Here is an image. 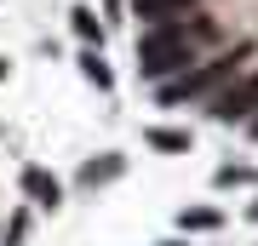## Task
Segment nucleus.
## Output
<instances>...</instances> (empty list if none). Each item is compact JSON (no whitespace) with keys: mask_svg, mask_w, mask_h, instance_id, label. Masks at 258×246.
<instances>
[{"mask_svg":"<svg viewBox=\"0 0 258 246\" xmlns=\"http://www.w3.org/2000/svg\"><path fill=\"white\" fill-rule=\"evenodd\" d=\"M218 40V23L207 18V12H195V18H161L149 35H138V74L149 80H161V74H172L178 63H189L201 46Z\"/></svg>","mask_w":258,"mask_h":246,"instance_id":"1","label":"nucleus"},{"mask_svg":"<svg viewBox=\"0 0 258 246\" xmlns=\"http://www.w3.org/2000/svg\"><path fill=\"white\" fill-rule=\"evenodd\" d=\"M247 52H252V46H235V52H224V57H212V63H207L201 74H189V80H178V86H166L161 98H166V103H178V98H189V92H207V86H218L224 74H235V69H241V57H247Z\"/></svg>","mask_w":258,"mask_h":246,"instance_id":"2","label":"nucleus"},{"mask_svg":"<svg viewBox=\"0 0 258 246\" xmlns=\"http://www.w3.org/2000/svg\"><path fill=\"white\" fill-rule=\"evenodd\" d=\"M252 103H258V74H241L230 92H218V98H212V115H218V120H247Z\"/></svg>","mask_w":258,"mask_h":246,"instance_id":"3","label":"nucleus"},{"mask_svg":"<svg viewBox=\"0 0 258 246\" xmlns=\"http://www.w3.org/2000/svg\"><path fill=\"white\" fill-rule=\"evenodd\" d=\"M23 189L35 195L40 206H57V178H46V172H23Z\"/></svg>","mask_w":258,"mask_h":246,"instance_id":"4","label":"nucleus"},{"mask_svg":"<svg viewBox=\"0 0 258 246\" xmlns=\"http://www.w3.org/2000/svg\"><path fill=\"white\" fill-rule=\"evenodd\" d=\"M132 6H138V18H155L161 23V18H172V12H184L189 0H132Z\"/></svg>","mask_w":258,"mask_h":246,"instance_id":"5","label":"nucleus"},{"mask_svg":"<svg viewBox=\"0 0 258 246\" xmlns=\"http://www.w3.org/2000/svg\"><path fill=\"white\" fill-rule=\"evenodd\" d=\"M149 143H155V149H189V132H172V126H155V132H149Z\"/></svg>","mask_w":258,"mask_h":246,"instance_id":"6","label":"nucleus"},{"mask_svg":"<svg viewBox=\"0 0 258 246\" xmlns=\"http://www.w3.org/2000/svg\"><path fill=\"white\" fill-rule=\"evenodd\" d=\"M120 172V160H103V166H86V183H98V178H115Z\"/></svg>","mask_w":258,"mask_h":246,"instance_id":"7","label":"nucleus"},{"mask_svg":"<svg viewBox=\"0 0 258 246\" xmlns=\"http://www.w3.org/2000/svg\"><path fill=\"white\" fill-rule=\"evenodd\" d=\"M189 223H195V229H212V223H218V212H184V229H189Z\"/></svg>","mask_w":258,"mask_h":246,"instance_id":"8","label":"nucleus"},{"mask_svg":"<svg viewBox=\"0 0 258 246\" xmlns=\"http://www.w3.org/2000/svg\"><path fill=\"white\" fill-rule=\"evenodd\" d=\"M75 29H81V35L92 40V35H98V18H92V12H75Z\"/></svg>","mask_w":258,"mask_h":246,"instance_id":"9","label":"nucleus"},{"mask_svg":"<svg viewBox=\"0 0 258 246\" xmlns=\"http://www.w3.org/2000/svg\"><path fill=\"white\" fill-rule=\"evenodd\" d=\"M252 132H258V115H252Z\"/></svg>","mask_w":258,"mask_h":246,"instance_id":"10","label":"nucleus"}]
</instances>
